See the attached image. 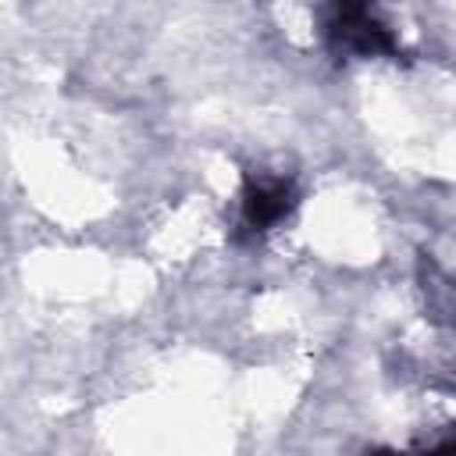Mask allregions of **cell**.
<instances>
[{
  "label": "cell",
  "mask_w": 456,
  "mask_h": 456,
  "mask_svg": "<svg viewBox=\"0 0 456 456\" xmlns=\"http://www.w3.org/2000/svg\"><path fill=\"white\" fill-rule=\"evenodd\" d=\"M328 36L338 50H349V53H385V50H392L388 28L367 7H335Z\"/></svg>",
  "instance_id": "cell-1"
},
{
  "label": "cell",
  "mask_w": 456,
  "mask_h": 456,
  "mask_svg": "<svg viewBox=\"0 0 456 456\" xmlns=\"http://www.w3.org/2000/svg\"><path fill=\"white\" fill-rule=\"evenodd\" d=\"M242 210H246V224L253 232H264L292 210V185L281 182V178L256 182V185H249V192L242 200Z\"/></svg>",
  "instance_id": "cell-2"
},
{
  "label": "cell",
  "mask_w": 456,
  "mask_h": 456,
  "mask_svg": "<svg viewBox=\"0 0 456 456\" xmlns=\"http://www.w3.org/2000/svg\"><path fill=\"white\" fill-rule=\"evenodd\" d=\"M428 456H452V442H442V445H435Z\"/></svg>",
  "instance_id": "cell-3"
}]
</instances>
